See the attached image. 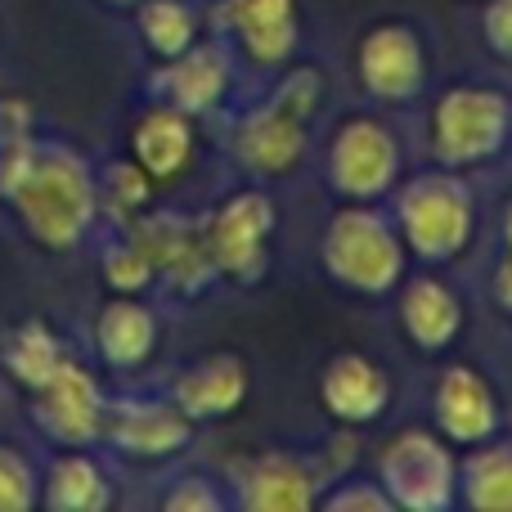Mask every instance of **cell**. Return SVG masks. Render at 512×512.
<instances>
[{"label": "cell", "instance_id": "cell-1", "mask_svg": "<svg viewBox=\"0 0 512 512\" xmlns=\"http://www.w3.org/2000/svg\"><path fill=\"white\" fill-rule=\"evenodd\" d=\"M0 198L45 252H72L99 216V185L81 153L32 135L0 144Z\"/></svg>", "mask_w": 512, "mask_h": 512}, {"label": "cell", "instance_id": "cell-2", "mask_svg": "<svg viewBox=\"0 0 512 512\" xmlns=\"http://www.w3.org/2000/svg\"><path fill=\"white\" fill-rule=\"evenodd\" d=\"M319 261L337 288L355 297H387L405 279L409 252L396 221L378 203H346L342 212L328 216Z\"/></svg>", "mask_w": 512, "mask_h": 512}, {"label": "cell", "instance_id": "cell-3", "mask_svg": "<svg viewBox=\"0 0 512 512\" xmlns=\"http://www.w3.org/2000/svg\"><path fill=\"white\" fill-rule=\"evenodd\" d=\"M391 221H396L405 252L423 265H450L477 239V198L459 171H423L391 189Z\"/></svg>", "mask_w": 512, "mask_h": 512}, {"label": "cell", "instance_id": "cell-4", "mask_svg": "<svg viewBox=\"0 0 512 512\" xmlns=\"http://www.w3.org/2000/svg\"><path fill=\"white\" fill-rule=\"evenodd\" d=\"M324 81L315 68H297L274 86V95L261 108H252L234 126V153L239 162L261 180H279L301 167L306 158V131L319 108Z\"/></svg>", "mask_w": 512, "mask_h": 512}, {"label": "cell", "instance_id": "cell-5", "mask_svg": "<svg viewBox=\"0 0 512 512\" xmlns=\"http://www.w3.org/2000/svg\"><path fill=\"white\" fill-rule=\"evenodd\" d=\"M378 481L391 508L441 512L459 499V459L441 432L405 427L378 450Z\"/></svg>", "mask_w": 512, "mask_h": 512}, {"label": "cell", "instance_id": "cell-6", "mask_svg": "<svg viewBox=\"0 0 512 512\" xmlns=\"http://www.w3.org/2000/svg\"><path fill=\"white\" fill-rule=\"evenodd\" d=\"M405 149L382 117L351 113L337 122L324 153V176L342 203H378L400 185Z\"/></svg>", "mask_w": 512, "mask_h": 512}, {"label": "cell", "instance_id": "cell-7", "mask_svg": "<svg viewBox=\"0 0 512 512\" xmlns=\"http://www.w3.org/2000/svg\"><path fill=\"white\" fill-rule=\"evenodd\" d=\"M512 135V99L495 86H450L432 108V153L463 171L490 162Z\"/></svg>", "mask_w": 512, "mask_h": 512}, {"label": "cell", "instance_id": "cell-8", "mask_svg": "<svg viewBox=\"0 0 512 512\" xmlns=\"http://www.w3.org/2000/svg\"><path fill=\"white\" fill-rule=\"evenodd\" d=\"M279 212L265 189H239L230 194L198 230H203V248L212 261L216 279L230 283H256L270 270V239Z\"/></svg>", "mask_w": 512, "mask_h": 512}, {"label": "cell", "instance_id": "cell-9", "mask_svg": "<svg viewBox=\"0 0 512 512\" xmlns=\"http://www.w3.org/2000/svg\"><path fill=\"white\" fill-rule=\"evenodd\" d=\"M104 418H108V396L99 391L95 373L81 369L77 360H63L59 373L32 391V423L45 441L59 450H90L104 441Z\"/></svg>", "mask_w": 512, "mask_h": 512}, {"label": "cell", "instance_id": "cell-10", "mask_svg": "<svg viewBox=\"0 0 512 512\" xmlns=\"http://www.w3.org/2000/svg\"><path fill=\"white\" fill-rule=\"evenodd\" d=\"M355 77H360L364 95H373L378 104L418 99L427 86V50L418 27L400 23V18L373 23L355 50Z\"/></svg>", "mask_w": 512, "mask_h": 512}, {"label": "cell", "instance_id": "cell-11", "mask_svg": "<svg viewBox=\"0 0 512 512\" xmlns=\"http://www.w3.org/2000/svg\"><path fill=\"white\" fill-rule=\"evenodd\" d=\"M104 441L113 450L131 454V459L158 463L180 454L194 441V423H189L185 409L171 396H122V400H108Z\"/></svg>", "mask_w": 512, "mask_h": 512}, {"label": "cell", "instance_id": "cell-12", "mask_svg": "<svg viewBox=\"0 0 512 512\" xmlns=\"http://www.w3.org/2000/svg\"><path fill=\"white\" fill-rule=\"evenodd\" d=\"M216 27L261 72L283 68L301 41L297 0H221L216 5Z\"/></svg>", "mask_w": 512, "mask_h": 512}, {"label": "cell", "instance_id": "cell-13", "mask_svg": "<svg viewBox=\"0 0 512 512\" xmlns=\"http://www.w3.org/2000/svg\"><path fill=\"white\" fill-rule=\"evenodd\" d=\"M234 81V54L230 41H194L185 54L162 63V72L153 77L162 104L180 108L189 117H207L225 104Z\"/></svg>", "mask_w": 512, "mask_h": 512}, {"label": "cell", "instance_id": "cell-14", "mask_svg": "<svg viewBox=\"0 0 512 512\" xmlns=\"http://www.w3.org/2000/svg\"><path fill=\"white\" fill-rule=\"evenodd\" d=\"M319 405L342 427H369L391 409V373L364 351H337L319 373Z\"/></svg>", "mask_w": 512, "mask_h": 512}, {"label": "cell", "instance_id": "cell-15", "mask_svg": "<svg viewBox=\"0 0 512 512\" xmlns=\"http://www.w3.org/2000/svg\"><path fill=\"white\" fill-rule=\"evenodd\" d=\"M432 414H436V432L450 445H472L490 441L499 432V396L486 382V373H477L472 364H450V369L436 378L432 391Z\"/></svg>", "mask_w": 512, "mask_h": 512}, {"label": "cell", "instance_id": "cell-16", "mask_svg": "<svg viewBox=\"0 0 512 512\" xmlns=\"http://www.w3.org/2000/svg\"><path fill=\"white\" fill-rule=\"evenodd\" d=\"M248 391H252V373L234 351L203 355V360H194L176 382H171V400L185 409V418L194 427L221 423V418L239 414Z\"/></svg>", "mask_w": 512, "mask_h": 512}, {"label": "cell", "instance_id": "cell-17", "mask_svg": "<svg viewBox=\"0 0 512 512\" xmlns=\"http://www.w3.org/2000/svg\"><path fill=\"white\" fill-rule=\"evenodd\" d=\"M239 508L248 512H310L319 508V472L301 463L297 454H261L243 463L239 477Z\"/></svg>", "mask_w": 512, "mask_h": 512}, {"label": "cell", "instance_id": "cell-18", "mask_svg": "<svg viewBox=\"0 0 512 512\" xmlns=\"http://www.w3.org/2000/svg\"><path fill=\"white\" fill-rule=\"evenodd\" d=\"M400 324L405 337L418 351H445V346L459 342L463 333V301L436 274H414V279H400Z\"/></svg>", "mask_w": 512, "mask_h": 512}, {"label": "cell", "instance_id": "cell-19", "mask_svg": "<svg viewBox=\"0 0 512 512\" xmlns=\"http://www.w3.org/2000/svg\"><path fill=\"white\" fill-rule=\"evenodd\" d=\"M162 324L140 297H108L95 315V351L108 369L135 373L158 351Z\"/></svg>", "mask_w": 512, "mask_h": 512}, {"label": "cell", "instance_id": "cell-20", "mask_svg": "<svg viewBox=\"0 0 512 512\" xmlns=\"http://www.w3.org/2000/svg\"><path fill=\"white\" fill-rule=\"evenodd\" d=\"M131 158L140 162L153 185L185 176V167L194 162V117L162 99L144 108L140 122L131 126Z\"/></svg>", "mask_w": 512, "mask_h": 512}, {"label": "cell", "instance_id": "cell-21", "mask_svg": "<svg viewBox=\"0 0 512 512\" xmlns=\"http://www.w3.org/2000/svg\"><path fill=\"white\" fill-rule=\"evenodd\" d=\"M113 499V481L104 477V468L86 450H63L50 463V477L41 481V504L59 512H104Z\"/></svg>", "mask_w": 512, "mask_h": 512}, {"label": "cell", "instance_id": "cell-22", "mask_svg": "<svg viewBox=\"0 0 512 512\" xmlns=\"http://www.w3.org/2000/svg\"><path fill=\"white\" fill-rule=\"evenodd\" d=\"M63 360H68V351H63V342L54 337V328L45 324V319L14 324L5 333V342H0V369H5L27 396L41 391L45 382L59 373Z\"/></svg>", "mask_w": 512, "mask_h": 512}, {"label": "cell", "instance_id": "cell-23", "mask_svg": "<svg viewBox=\"0 0 512 512\" xmlns=\"http://www.w3.org/2000/svg\"><path fill=\"white\" fill-rule=\"evenodd\" d=\"M459 499L477 512H512V441H481L459 463Z\"/></svg>", "mask_w": 512, "mask_h": 512}, {"label": "cell", "instance_id": "cell-24", "mask_svg": "<svg viewBox=\"0 0 512 512\" xmlns=\"http://www.w3.org/2000/svg\"><path fill=\"white\" fill-rule=\"evenodd\" d=\"M135 27L158 63L185 54L198 41V14L185 0H140L135 5Z\"/></svg>", "mask_w": 512, "mask_h": 512}, {"label": "cell", "instance_id": "cell-25", "mask_svg": "<svg viewBox=\"0 0 512 512\" xmlns=\"http://www.w3.org/2000/svg\"><path fill=\"white\" fill-rule=\"evenodd\" d=\"M99 274H104V283H108V292H113V297H140L149 283H158V270H153V261L144 256V248L131 239V234L104 252Z\"/></svg>", "mask_w": 512, "mask_h": 512}, {"label": "cell", "instance_id": "cell-26", "mask_svg": "<svg viewBox=\"0 0 512 512\" xmlns=\"http://www.w3.org/2000/svg\"><path fill=\"white\" fill-rule=\"evenodd\" d=\"M41 504V472L18 445H0V512H32Z\"/></svg>", "mask_w": 512, "mask_h": 512}, {"label": "cell", "instance_id": "cell-27", "mask_svg": "<svg viewBox=\"0 0 512 512\" xmlns=\"http://www.w3.org/2000/svg\"><path fill=\"white\" fill-rule=\"evenodd\" d=\"M113 198L122 212H140L144 203L153 198V180L144 176V167L135 158H126V162H113L108 167V189H99V198Z\"/></svg>", "mask_w": 512, "mask_h": 512}, {"label": "cell", "instance_id": "cell-28", "mask_svg": "<svg viewBox=\"0 0 512 512\" xmlns=\"http://www.w3.org/2000/svg\"><path fill=\"white\" fill-rule=\"evenodd\" d=\"M221 504H225L221 490H216L207 477H198V472L176 477L167 486V495H162V508H167V512H216Z\"/></svg>", "mask_w": 512, "mask_h": 512}, {"label": "cell", "instance_id": "cell-29", "mask_svg": "<svg viewBox=\"0 0 512 512\" xmlns=\"http://www.w3.org/2000/svg\"><path fill=\"white\" fill-rule=\"evenodd\" d=\"M319 504L333 512H391V499L378 481H346V486L319 495Z\"/></svg>", "mask_w": 512, "mask_h": 512}, {"label": "cell", "instance_id": "cell-30", "mask_svg": "<svg viewBox=\"0 0 512 512\" xmlns=\"http://www.w3.org/2000/svg\"><path fill=\"white\" fill-rule=\"evenodd\" d=\"M481 36L499 59L512 63V0H486L481 9Z\"/></svg>", "mask_w": 512, "mask_h": 512}, {"label": "cell", "instance_id": "cell-31", "mask_svg": "<svg viewBox=\"0 0 512 512\" xmlns=\"http://www.w3.org/2000/svg\"><path fill=\"white\" fill-rule=\"evenodd\" d=\"M490 292H495V306L512 319V252L495 265V279H490Z\"/></svg>", "mask_w": 512, "mask_h": 512}, {"label": "cell", "instance_id": "cell-32", "mask_svg": "<svg viewBox=\"0 0 512 512\" xmlns=\"http://www.w3.org/2000/svg\"><path fill=\"white\" fill-rule=\"evenodd\" d=\"M504 248L512 252V203L504 207Z\"/></svg>", "mask_w": 512, "mask_h": 512}, {"label": "cell", "instance_id": "cell-33", "mask_svg": "<svg viewBox=\"0 0 512 512\" xmlns=\"http://www.w3.org/2000/svg\"><path fill=\"white\" fill-rule=\"evenodd\" d=\"M104 5H113V9H135L140 0H104Z\"/></svg>", "mask_w": 512, "mask_h": 512}]
</instances>
